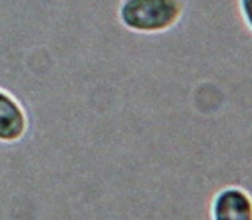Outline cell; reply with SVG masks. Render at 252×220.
Returning a JSON list of instances; mask_svg holds the SVG:
<instances>
[{
  "label": "cell",
  "mask_w": 252,
  "mask_h": 220,
  "mask_svg": "<svg viewBox=\"0 0 252 220\" xmlns=\"http://www.w3.org/2000/svg\"><path fill=\"white\" fill-rule=\"evenodd\" d=\"M185 14L184 0H120L118 23L139 35L168 34Z\"/></svg>",
  "instance_id": "6da1fadb"
},
{
  "label": "cell",
  "mask_w": 252,
  "mask_h": 220,
  "mask_svg": "<svg viewBox=\"0 0 252 220\" xmlns=\"http://www.w3.org/2000/svg\"><path fill=\"white\" fill-rule=\"evenodd\" d=\"M212 220H252V194L238 185L224 187L210 204Z\"/></svg>",
  "instance_id": "7a4b0ae2"
},
{
  "label": "cell",
  "mask_w": 252,
  "mask_h": 220,
  "mask_svg": "<svg viewBox=\"0 0 252 220\" xmlns=\"http://www.w3.org/2000/svg\"><path fill=\"white\" fill-rule=\"evenodd\" d=\"M29 129L25 111L11 93L0 90V141L14 143L25 136Z\"/></svg>",
  "instance_id": "3957f363"
},
{
  "label": "cell",
  "mask_w": 252,
  "mask_h": 220,
  "mask_svg": "<svg viewBox=\"0 0 252 220\" xmlns=\"http://www.w3.org/2000/svg\"><path fill=\"white\" fill-rule=\"evenodd\" d=\"M240 14L244 18V23L252 32V0H238Z\"/></svg>",
  "instance_id": "277c9868"
},
{
  "label": "cell",
  "mask_w": 252,
  "mask_h": 220,
  "mask_svg": "<svg viewBox=\"0 0 252 220\" xmlns=\"http://www.w3.org/2000/svg\"><path fill=\"white\" fill-rule=\"evenodd\" d=\"M9 153H11V152H9ZM65 164H67V162H65ZM74 167H76V165H74ZM92 174H94V173H92ZM95 176H97V174H95ZM99 178H101V176H99ZM102 180H104V178H102ZM113 185H115V183H113ZM117 187H118V185H117ZM118 189H122V187H118ZM122 191H124V189H122ZM124 192H126V194L129 195L130 201H132V206H134V212H136V220H141V215H139V208H138V203H136V199L132 197V195H130L127 191H124Z\"/></svg>",
  "instance_id": "5b68a950"
}]
</instances>
